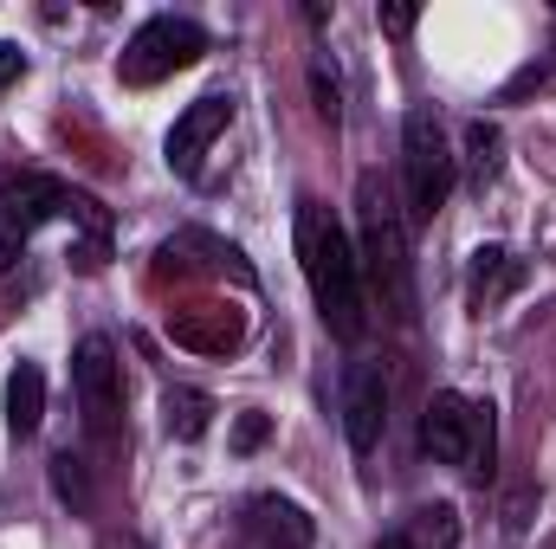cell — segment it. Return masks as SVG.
<instances>
[{"label":"cell","mask_w":556,"mask_h":549,"mask_svg":"<svg viewBox=\"0 0 556 549\" xmlns=\"http://www.w3.org/2000/svg\"><path fill=\"white\" fill-rule=\"evenodd\" d=\"M298 259L311 278V297L324 310V323L356 343L363 336V259L350 246V233L337 227V214L324 201H298Z\"/></svg>","instance_id":"cell-1"},{"label":"cell","mask_w":556,"mask_h":549,"mask_svg":"<svg viewBox=\"0 0 556 549\" xmlns=\"http://www.w3.org/2000/svg\"><path fill=\"white\" fill-rule=\"evenodd\" d=\"M356 240H363V272L376 278L389 317H415V259H408V220L395 207V194L363 175L356 181Z\"/></svg>","instance_id":"cell-2"},{"label":"cell","mask_w":556,"mask_h":549,"mask_svg":"<svg viewBox=\"0 0 556 549\" xmlns=\"http://www.w3.org/2000/svg\"><path fill=\"white\" fill-rule=\"evenodd\" d=\"M420 446H427L440 465H459V472H472V478H492L498 420H492V408H479V401L440 388V395L427 401V413H420Z\"/></svg>","instance_id":"cell-3"},{"label":"cell","mask_w":556,"mask_h":549,"mask_svg":"<svg viewBox=\"0 0 556 549\" xmlns=\"http://www.w3.org/2000/svg\"><path fill=\"white\" fill-rule=\"evenodd\" d=\"M402 168H408V214L420 227L446 207L453 194V149H446V130L433 111H408L402 124Z\"/></svg>","instance_id":"cell-4"},{"label":"cell","mask_w":556,"mask_h":549,"mask_svg":"<svg viewBox=\"0 0 556 549\" xmlns=\"http://www.w3.org/2000/svg\"><path fill=\"white\" fill-rule=\"evenodd\" d=\"M201 52H207V33H201L194 20L155 13L149 26H137V39L124 46V59H117V78H124V85H162L168 72H188Z\"/></svg>","instance_id":"cell-5"},{"label":"cell","mask_w":556,"mask_h":549,"mask_svg":"<svg viewBox=\"0 0 556 549\" xmlns=\"http://www.w3.org/2000/svg\"><path fill=\"white\" fill-rule=\"evenodd\" d=\"M0 207H7L0 220H13L20 233H33L39 220H78V227H91V240L111 233V214H104L91 194H78V188H65V181H46V175H20V181H7Z\"/></svg>","instance_id":"cell-6"},{"label":"cell","mask_w":556,"mask_h":549,"mask_svg":"<svg viewBox=\"0 0 556 549\" xmlns=\"http://www.w3.org/2000/svg\"><path fill=\"white\" fill-rule=\"evenodd\" d=\"M72 382H78V401L91 413V426L111 433V426H117V408H124V362H117V349H111L104 336H85V343H78Z\"/></svg>","instance_id":"cell-7"},{"label":"cell","mask_w":556,"mask_h":549,"mask_svg":"<svg viewBox=\"0 0 556 549\" xmlns=\"http://www.w3.org/2000/svg\"><path fill=\"white\" fill-rule=\"evenodd\" d=\"M382 426H389V375H382V362H356L350 382H343V433H350V452L369 459L376 439H382Z\"/></svg>","instance_id":"cell-8"},{"label":"cell","mask_w":556,"mask_h":549,"mask_svg":"<svg viewBox=\"0 0 556 549\" xmlns=\"http://www.w3.org/2000/svg\"><path fill=\"white\" fill-rule=\"evenodd\" d=\"M227 124H233V98H227V91L194 98V104L175 117V130H168V168H175V175H194L201 155L214 149V137H220Z\"/></svg>","instance_id":"cell-9"},{"label":"cell","mask_w":556,"mask_h":549,"mask_svg":"<svg viewBox=\"0 0 556 549\" xmlns=\"http://www.w3.org/2000/svg\"><path fill=\"white\" fill-rule=\"evenodd\" d=\"M240 549H311V524H304V511H291L278 498H260L253 518H247Z\"/></svg>","instance_id":"cell-10"},{"label":"cell","mask_w":556,"mask_h":549,"mask_svg":"<svg viewBox=\"0 0 556 549\" xmlns=\"http://www.w3.org/2000/svg\"><path fill=\"white\" fill-rule=\"evenodd\" d=\"M518 284V259L505 253V246H479L472 253V272H466V297L479 304V310H492L505 291Z\"/></svg>","instance_id":"cell-11"},{"label":"cell","mask_w":556,"mask_h":549,"mask_svg":"<svg viewBox=\"0 0 556 549\" xmlns=\"http://www.w3.org/2000/svg\"><path fill=\"white\" fill-rule=\"evenodd\" d=\"M453 544H459L453 505H427V511H415L395 537H382V549H453Z\"/></svg>","instance_id":"cell-12"},{"label":"cell","mask_w":556,"mask_h":549,"mask_svg":"<svg viewBox=\"0 0 556 549\" xmlns=\"http://www.w3.org/2000/svg\"><path fill=\"white\" fill-rule=\"evenodd\" d=\"M39 413H46V375H39L33 362H20V369L7 375V426H13V439L39 433Z\"/></svg>","instance_id":"cell-13"},{"label":"cell","mask_w":556,"mask_h":549,"mask_svg":"<svg viewBox=\"0 0 556 549\" xmlns=\"http://www.w3.org/2000/svg\"><path fill=\"white\" fill-rule=\"evenodd\" d=\"M168 336H175L181 349L227 356V349L240 343V317H227V310H214V323H201V317H168Z\"/></svg>","instance_id":"cell-14"},{"label":"cell","mask_w":556,"mask_h":549,"mask_svg":"<svg viewBox=\"0 0 556 549\" xmlns=\"http://www.w3.org/2000/svg\"><path fill=\"white\" fill-rule=\"evenodd\" d=\"M162 420H168L175 439H201L207 420H214V395H201V388H168V395H162Z\"/></svg>","instance_id":"cell-15"},{"label":"cell","mask_w":556,"mask_h":549,"mask_svg":"<svg viewBox=\"0 0 556 549\" xmlns=\"http://www.w3.org/2000/svg\"><path fill=\"white\" fill-rule=\"evenodd\" d=\"M498 155H505V130H498V124H466V162H472V188L498 181Z\"/></svg>","instance_id":"cell-16"},{"label":"cell","mask_w":556,"mask_h":549,"mask_svg":"<svg viewBox=\"0 0 556 549\" xmlns=\"http://www.w3.org/2000/svg\"><path fill=\"white\" fill-rule=\"evenodd\" d=\"M52 485H59L65 498H85V485H78V459H72V452H59V459H52Z\"/></svg>","instance_id":"cell-17"},{"label":"cell","mask_w":556,"mask_h":549,"mask_svg":"<svg viewBox=\"0 0 556 549\" xmlns=\"http://www.w3.org/2000/svg\"><path fill=\"white\" fill-rule=\"evenodd\" d=\"M260 439H266V413H247V420L233 426V446H240V452H253Z\"/></svg>","instance_id":"cell-18"},{"label":"cell","mask_w":556,"mask_h":549,"mask_svg":"<svg viewBox=\"0 0 556 549\" xmlns=\"http://www.w3.org/2000/svg\"><path fill=\"white\" fill-rule=\"evenodd\" d=\"M20 78H26V52H20V46H0V91L20 85Z\"/></svg>","instance_id":"cell-19"},{"label":"cell","mask_w":556,"mask_h":549,"mask_svg":"<svg viewBox=\"0 0 556 549\" xmlns=\"http://www.w3.org/2000/svg\"><path fill=\"white\" fill-rule=\"evenodd\" d=\"M20 246H26V233H20L13 220H0V272H7L13 259H20Z\"/></svg>","instance_id":"cell-20"},{"label":"cell","mask_w":556,"mask_h":549,"mask_svg":"<svg viewBox=\"0 0 556 549\" xmlns=\"http://www.w3.org/2000/svg\"><path fill=\"white\" fill-rule=\"evenodd\" d=\"M382 33H415V7H382Z\"/></svg>","instance_id":"cell-21"}]
</instances>
